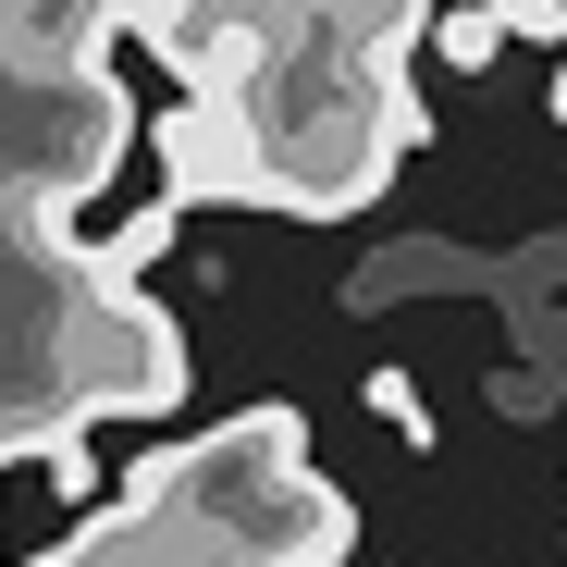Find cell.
<instances>
[{"label": "cell", "instance_id": "1", "mask_svg": "<svg viewBox=\"0 0 567 567\" xmlns=\"http://www.w3.org/2000/svg\"><path fill=\"white\" fill-rule=\"evenodd\" d=\"M124 506L198 530L223 567H333L358 543V506L309 468V420L297 408H247V420L173 444V456H136Z\"/></svg>", "mask_w": 567, "mask_h": 567}, {"label": "cell", "instance_id": "2", "mask_svg": "<svg viewBox=\"0 0 567 567\" xmlns=\"http://www.w3.org/2000/svg\"><path fill=\"white\" fill-rule=\"evenodd\" d=\"M185 395V333L148 309L136 284H74V333H62V420H148Z\"/></svg>", "mask_w": 567, "mask_h": 567}, {"label": "cell", "instance_id": "7", "mask_svg": "<svg viewBox=\"0 0 567 567\" xmlns=\"http://www.w3.org/2000/svg\"><path fill=\"white\" fill-rule=\"evenodd\" d=\"M543 112H555V136H567V62H555V86H543Z\"/></svg>", "mask_w": 567, "mask_h": 567}, {"label": "cell", "instance_id": "5", "mask_svg": "<svg viewBox=\"0 0 567 567\" xmlns=\"http://www.w3.org/2000/svg\"><path fill=\"white\" fill-rule=\"evenodd\" d=\"M370 420H395L408 444H432V408H420V383H408V370H370Z\"/></svg>", "mask_w": 567, "mask_h": 567}, {"label": "cell", "instance_id": "4", "mask_svg": "<svg viewBox=\"0 0 567 567\" xmlns=\"http://www.w3.org/2000/svg\"><path fill=\"white\" fill-rule=\"evenodd\" d=\"M432 50H444V62H456V74H482V62H494V50H506V25H494V13H482V0H468V13H444V25H432Z\"/></svg>", "mask_w": 567, "mask_h": 567}, {"label": "cell", "instance_id": "3", "mask_svg": "<svg viewBox=\"0 0 567 567\" xmlns=\"http://www.w3.org/2000/svg\"><path fill=\"white\" fill-rule=\"evenodd\" d=\"M271 210V148L247 100H173L161 112V210Z\"/></svg>", "mask_w": 567, "mask_h": 567}, {"label": "cell", "instance_id": "6", "mask_svg": "<svg viewBox=\"0 0 567 567\" xmlns=\"http://www.w3.org/2000/svg\"><path fill=\"white\" fill-rule=\"evenodd\" d=\"M482 13H494L506 38H543V50H567V0H482Z\"/></svg>", "mask_w": 567, "mask_h": 567}]
</instances>
